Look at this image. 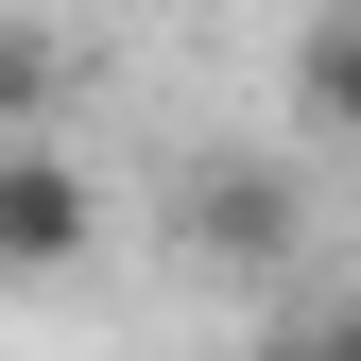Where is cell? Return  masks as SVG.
I'll return each instance as SVG.
<instances>
[{
	"label": "cell",
	"mask_w": 361,
	"mask_h": 361,
	"mask_svg": "<svg viewBox=\"0 0 361 361\" xmlns=\"http://www.w3.org/2000/svg\"><path fill=\"white\" fill-rule=\"evenodd\" d=\"M86 224H104V190H86V155L52 138H0V276H69Z\"/></svg>",
	"instance_id": "obj_1"
},
{
	"label": "cell",
	"mask_w": 361,
	"mask_h": 361,
	"mask_svg": "<svg viewBox=\"0 0 361 361\" xmlns=\"http://www.w3.org/2000/svg\"><path fill=\"white\" fill-rule=\"evenodd\" d=\"M293 104H310V138H361V0H310V35H293Z\"/></svg>",
	"instance_id": "obj_2"
},
{
	"label": "cell",
	"mask_w": 361,
	"mask_h": 361,
	"mask_svg": "<svg viewBox=\"0 0 361 361\" xmlns=\"http://www.w3.org/2000/svg\"><path fill=\"white\" fill-rule=\"evenodd\" d=\"M276 241H293L276 172H190V258H276Z\"/></svg>",
	"instance_id": "obj_3"
},
{
	"label": "cell",
	"mask_w": 361,
	"mask_h": 361,
	"mask_svg": "<svg viewBox=\"0 0 361 361\" xmlns=\"http://www.w3.org/2000/svg\"><path fill=\"white\" fill-rule=\"evenodd\" d=\"M35 104H52V52H35V35H18V18H0V138H18V121H35Z\"/></svg>",
	"instance_id": "obj_4"
}]
</instances>
